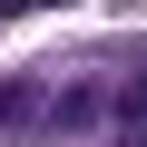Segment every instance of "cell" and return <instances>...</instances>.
I'll list each match as a JSON object with an SVG mask.
<instances>
[{
  "mask_svg": "<svg viewBox=\"0 0 147 147\" xmlns=\"http://www.w3.org/2000/svg\"><path fill=\"white\" fill-rule=\"evenodd\" d=\"M39 127H59V98L39 79H0V137H39Z\"/></svg>",
  "mask_w": 147,
  "mask_h": 147,
  "instance_id": "obj_1",
  "label": "cell"
},
{
  "mask_svg": "<svg viewBox=\"0 0 147 147\" xmlns=\"http://www.w3.org/2000/svg\"><path fill=\"white\" fill-rule=\"evenodd\" d=\"M49 98H59V127H98V98H108V88H98V79H69V88H49Z\"/></svg>",
  "mask_w": 147,
  "mask_h": 147,
  "instance_id": "obj_2",
  "label": "cell"
}]
</instances>
